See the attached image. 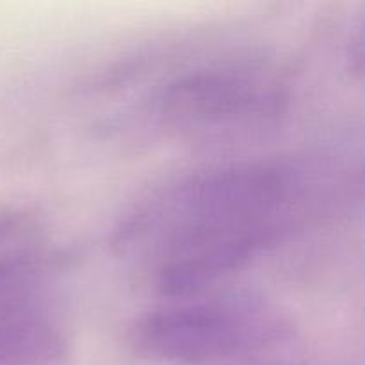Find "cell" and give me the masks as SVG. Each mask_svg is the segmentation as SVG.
I'll use <instances>...</instances> for the list:
<instances>
[{"label":"cell","mask_w":365,"mask_h":365,"mask_svg":"<svg viewBox=\"0 0 365 365\" xmlns=\"http://www.w3.org/2000/svg\"><path fill=\"white\" fill-rule=\"evenodd\" d=\"M66 327L39 298L0 316V365H68Z\"/></svg>","instance_id":"obj_4"},{"label":"cell","mask_w":365,"mask_h":365,"mask_svg":"<svg viewBox=\"0 0 365 365\" xmlns=\"http://www.w3.org/2000/svg\"><path fill=\"white\" fill-rule=\"evenodd\" d=\"M287 95L267 68L248 61H214L187 68L157 86L150 116L171 134L220 139L267 127Z\"/></svg>","instance_id":"obj_3"},{"label":"cell","mask_w":365,"mask_h":365,"mask_svg":"<svg viewBox=\"0 0 365 365\" xmlns=\"http://www.w3.org/2000/svg\"><path fill=\"white\" fill-rule=\"evenodd\" d=\"M135 353L160 365H294L291 323L253 296L171 299L130 328Z\"/></svg>","instance_id":"obj_2"},{"label":"cell","mask_w":365,"mask_h":365,"mask_svg":"<svg viewBox=\"0 0 365 365\" xmlns=\"http://www.w3.org/2000/svg\"><path fill=\"white\" fill-rule=\"evenodd\" d=\"M303 187L298 170L267 160L196 170L141 200L114 245L148 267L170 302L202 296L284 237Z\"/></svg>","instance_id":"obj_1"}]
</instances>
